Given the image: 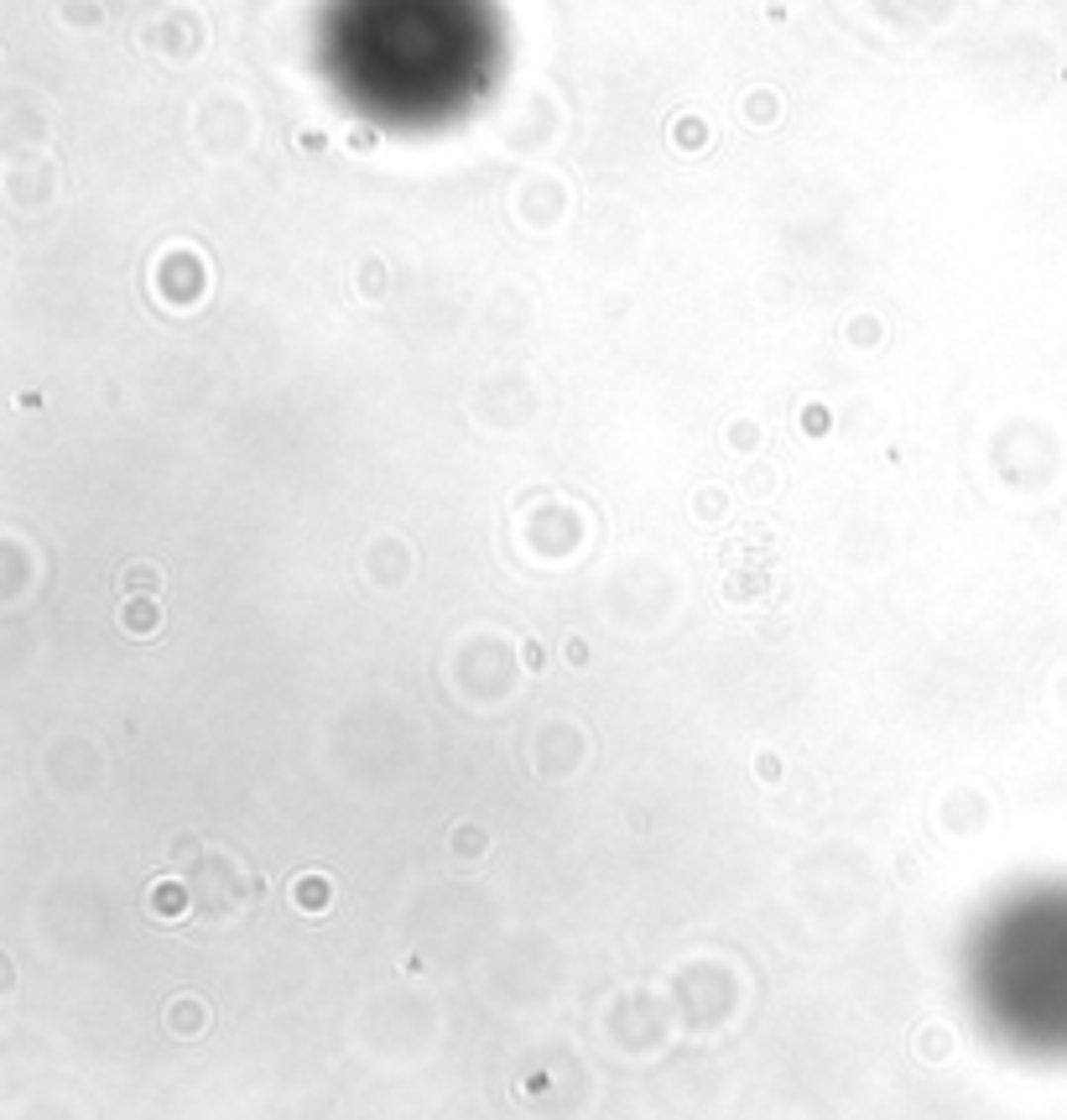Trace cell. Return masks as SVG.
Instances as JSON below:
<instances>
[{
	"label": "cell",
	"instance_id": "cell-1",
	"mask_svg": "<svg viewBox=\"0 0 1067 1120\" xmlns=\"http://www.w3.org/2000/svg\"><path fill=\"white\" fill-rule=\"evenodd\" d=\"M152 902H157V912H167V918H177V912H182V891H172V886H157V891H152Z\"/></svg>",
	"mask_w": 1067,
	"mask_h": 1120
}]
</instances>
